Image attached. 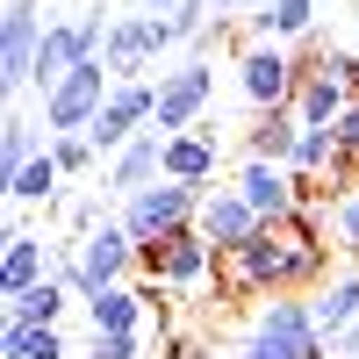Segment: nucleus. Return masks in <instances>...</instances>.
Listing matches in <instances>:
<instances>
[{"label":"nucleus","mask_w":359,"mask_h":359,"mask_svg":"<svg viewBox=\"0 0 359 359\" xmlns=\"http://www.w3.org/2000/svg\"><path fill=\"white\" fill-rule=\"evenodd\" d=\"M223 287L230 294H294V287H316L323 280V223L309 216H287V223H266L245 252H230L223 266Z\"/></svg>","instance_id":"1"},{"label":"nucleus","mask_w":359,"mask_h":359,"mask_svg":"<svg viewBox=\"0 0 359 359\" xmlns=\"http://www.w3.org/2000/svg\"><path fill=\"white\" fill-rule=\"evenodd\" d=\"M194 208H201V187H180V180H151V187L123 194V216L115 223L137 237V266L144 273H158V259H165V245L180 230H194Z\"/></svg>","instance_id":"2"},{"label":"nucleus","mask_w":359,"mask_h":359,"mask_svg":"<svg viewBox=\"0 0 359 359\" xmlns=\"http://www.w3.org/2000/svg\"><path fill=\"white\" fill-rule=\"evenodd\" d=\"M130 273H137V237L123 223H101L94 237H79V252L57 266V280H65L79 302H94L101 287H123Z\"/></svg>","instance_id":"3"},{"label":"nucleus","mask_w":359,"mask_h":359,"mask_svg":"<svg viewBox=\"0 0 359 359\" xmlns=\"http://www.w3.org/2000/svg\"><path fill=\"white\" fill-rule=\"evenodd\" d=\"M245 345L266 352V359H331V338L316 331L309 302H294V294H266L259 316H252V338H245Z\"/></svg>","instance_id":"4"},{"label":"nucleus","mask_w":359,"mask_h":359,"mask_svg":"<svg viewBox=\"0 0 359 359\" xmlns=\"http://www.w3.org/2000/svg\"><path fill=\"white\" fill-rule=\"evenodd\" d=\"M108 94H115V72L101 65V57L72 65V72L43 94V137H86V130H94V115L108 108Z\"/></svg>","instance_id":"5"},{"label":"nucleus","mask_w":359,"mask_h":359,"mask_svg":"<svg viewBox=\"0 0 359 359\" xmlns=\"http://www.w3.org/2000/svg\"><path fill=\"white\" fill-rule=\"evenodd\" d=\"M172 43H180V36H172V22H165V15H151V8H137V15H115V22H108L101 65H108L115 79H144V72H151Z\"/></svg>","instance_id":"6"},{"label":"nucleus","mask_w":359,"mask_h":359,"mask_svg":"<svg viewBox=\"0 0 359 359\" xmlns=\"http://www.w3.org/2000/svg\"><path fill=\"white\" fill-rule=\"evenodd\" d=\"M208 101H216V65H208V57H187V65L158 72V115H151V130H165V137L201 130Z\"/></svg>","instance_id":"7"},{"label":"nucleus","mask_w":359,"mask_h":359,"mask_svg":"<svg viewBox=\"0 0 359 359\" xmlns=\"http://www.w3.org/2000/svg\"><path fill=\"white\" fill-rule=\"evenodd\" d=\"M294 86H302V65H294L287 43H245L237 50V94L259 115L266 108H294Z\"/></svg>","instance_id":"8"},{"label":"nucleus","mask_w":359,"mask_h":359,"mask_svg":"<svg viewBox=\"0 0 359 359\" xmlns=\"http://www.w3.org/2000/svg\"><path fill=\"white\" fill-rule=\"evenodd\" d=\"M151 115H158V79H115V94H108V108L94 115L86 144H94L101 158H115L130 137H144V130H151Z\"/></svg>","instance_id":"9"},{"label":"nucleus","mask_w":359,"mask_h":359,"mask_svg":"<svg viewBox=\"0 0 359 359\" xmlns=\"http://www.w3.org/2000/svg\"><path fill=\"white\" fill-rule=\"evenodd\" d=\"M43 0H8V15H0V57H8V94H29L36 86V50H43Z\"/></svg>","instance_id":"10"},{"label":"nucleus","mask_w":359,"mask_h":359,"mask_svg":"<svg viewBox=\"0 0 359 359\" xmlns=\"http://www.w3.org/2000/svg\"><path fill=\"white\" fill-rule=\"evenodd\" d=\"M194 230L216 245V259H230V252H245L266 223H259V208L237 194V187H208V194H201V208H194Z\"/></svg>","instance_id":"11"},{"label":"nucleus","mask_w":359,"mask_h":359,"mask_svg":"<svg viewBox=\"0 0 359 359\" xmlns=\"http://www.w3.org/2000/svg\"><path fill=\"white\" fill-rule=\"evenodd\" d=\"M230 187L259 208V223H287V216H302V187H294V172L273 165V158H245V172H237Z\"/></svg>","instance_id":"12"},{"label":"nucleus","mask_w":359,"mask_h":359,"mask_svg":"<svg viewBox=\"0 0 359 359\" xmlns=\"http://www.w3.org/2000/svg\"><path fill=\"white\" fill-rule=\"evenodd\" d=\"M309 316H316V331L331 338V345H352V338H359V266L323 273V280L309 287Z\"/></svg>","instance_id":"13"},{"label":"nucleus","mask_w":359,"mask_h":359,"mask_svg":"<svg viewBox=\"0 0 359 359\" xmlns=\"http://www.w3.org/2000/svg\"><path fill=\"white\" fill-rule=\"evenodd\" d=\"M216 165H223V137L216 123H201V130H180L165 137V180H180V187H216Z\"/></svg>","instance_id":"14"},{"label":"nucleus","mask_w":359,"mask_h":359,"mask_svg":"<svg viewBox=\"0 0 359 359\" xmlns=\"http://www.w3.org/2000/svg\"><path fill=\"white\" fill-rule=\"evenodd\" d=\"M352 101H359V94H352V86H345L331 65H323V57H316V65H302V86H294V115H302V123L331 130V123H338V115H345Z\"/></svg>","instance_id":"15"},{"label":"nucleus","mask_w":359,"mask_h":359,"mask_svg":"<svg viewBox=\"0 0 359 359\" xmlns=\"http://www.w3.org/2000/svg\"><path fill=\"white\" fill-rule=\"evenodd\" d=\"M151 180H165V130H144L108 158V194H137Z\"/></svg>","instance_id":"16"},{"label":"nucleus","mask_w":359,"mask_h":359,"mask_svg":"<svg viewBox=\"0 0 359 359\" xmlns=\"http://www.w3.org/2000/svg\"><path fill=\"white\" fill-rule=\"evenodd\" d=\"M216 245H208L201 230H180L172 245H165V259H158V273H165V287L180 294V287H201V280H216Z\"/></svg>","instance_id":"17"},{"label":"nucleus","mask_w":359,"mask_h":359,"mask_svg":"<svg viewBox=\"0 0 359 359\" xmlns=\"http://www.w3.org/2000/svg\"><path fill=\"white\" fill-rule=\"evenodd\" d=\"M316 29V0H259V15L245 22L252 43H302Z\"/></svg>","instance_id":"18"},{"label":"nucleus","mask_w":359,"mask_h":359,"mask_svg":"<svg viewBox=\"0 0 359 359\" xmlns=\"http://www.w3.org/2000/svg\"><path fill=\"white\" fill-rule=\"evenodd\" d=\"M57 266H50V245L43 237H29V230H15L8 237V252H0V294H29L36 280H50Z\"/></svg>","instance_id":"19"},{"label":"nucleus","mask_w":359,"mask_h":359,"mask_svg":"<svg viewBox=\"0 0 359 359\" xmlns=\"http://www.w3.org/2000/svg\"><path fill=\"white\" fill-rule=\"evenodd\" d=\"M294 137H302V115H294V108H266L259 123L245 130V158H273V165H287V158H294Z\"/></svg>","instance_id":"20"},{"label":"nucleus","mask_w":359,"mask_h":359,"mask_svg":"<svg viewBox=\"0 0 359 359\" xmlns=\"http://www.w3.org/2000/svg\"><path fill=\"white\" fill-rule=\"evenodd\" d=\"M86 316H94V331H144L151 309H144V294L123 280V287H101L94 302H86Z\"/></svg>","instance_id":"21"},{"label":"nucleus","mask_w":359,"mask_h":359,"mask_svg":"<svg viewBox=\"0 0 359 359\" xmlns=\"http://www.w3.org/2000/svg\"><path fill=\"white\" fill-rule=\"evenodd\" d=\"M65 280H36V287H29V294H8V323H29V331H43V323H57V316H65Z\"/></svg>","instance_id":"22"},{"label":"nucleus","mask_w":359,"mask_h":359,"mask_svg":"<svg viewBox=\"0 0 359 359\" xmlns=\"http://www.w3.org/2000/svg\"><path fill=\"white\" fill-rule=\"evenodd\" d=\"M57 187H65V165L50 158V144H43V151L29 158L22 172H8V201H15V208H29V201H50Z\"/></svg>","instance_id":"23"},{"label":"nucleus","mask_w":359,"mask_h":359,"mask_svg":"<svg viewBox=\"0 0 359 359\" xmlns=\"http://www.w3.org/2000/svg\"><path fill=\"white\" fill-rule=\"evenodd\" d=\"M0 359H65V338H57V323H43V331L8 323L0 331Z\"/></svg>","instance_id":"24"},{"label":"nucleus","mask_w":359,"mask_h":359,"mask_svg":"<svg viewBox=\"0 0 359 359\" xmlns=\"http://www.w3.org/2000/svg\"><path fill=\"white\" fill-rule=\"evenodd\" d=\"M43 123H22V115H8V123H0V165H8V172H22L29 158H36L43 151Z\"/></svg>","instance_id":"25"},{"label":"nucleus","mask_w":359,"mask_h":359,"mask_svg":"<svg viewBox=\"0 0 359 359\" xmlns=\"http://www.w3.org/2000/svg\"><path fill=\"white\" fill-rule=\"evenodd\" d=\"M323 230H331L338 252H352V266H359V187H345L331 208H323Z\"/></svg>","instance_id":"26"},{"label":"nucleus","mask_w":359,"mask_h":359,"mask_svg":"<svg viewBox=\"0 0 359 359\" xmlns=\"http://www.w3.org/2000/svg\"><path fill=\"white\" fill-rule=\"evenodd\" d=\"M94 359H144V331H94Z\"/></svg>","instance_id":"27"},{"label":"nucleus","mask_w":359,"mask_h":359,"mask_svg":"<svg viewBox=\"0 0 359 359\" xmlns=\"http://www.w3.org/2000/svg\"><path fill=\"white\" fill-rule=\"evenodd\" d=\"M50 158L65 165V172H86V165H94L101 151H94V144H86V137H50Z\"/></svg>","instance_id":"28"},{"label":"nucleus","mask_w":359,"mask_h":359,"mask_svg":"<svg viewBox=\"0 0 359 359\" xmlns=\"http://www.w3.org/2000/svg\"><path fill=\"white\" fill-rule=\"evenodd\" d=\"M331 130H338V151H345V165H359V101H352V108L338 115Z\"/></svg>","instance_id":"29"},{"label":"nucleus","mask_w":359,"mask_h":359,"mask_svg":"<svg viewBox=\"0 0 359 359\" xmlns=\"http://www.w3.org/2000/svg\"><path fill=\"white\" fill-rule=\"evenodd\" d=\"M165 359H216V352H208L201 338H172V345H165Z\"/></svg>","instance_id":"30"},{"label":"nucleus","mask_w":359,"mask_h":359,"mask_svg":"<svg viewBox=\"0 0 359 359\" xmlns=\"http://www.w3.org/2000/svg\"><path fill=\"white\" fill-rule=\"evenodd\" d=\"M137 8H151V15H172V8H180V0H137Z\"/></svg>","instance_id":"31"},{"label":"nucleus","mask_w":359,"mask_h":359,"mask_svg":"<svg viewBox=\"0 0 359 359\" xmlns=\"http://www.w3.org/2000/svg\"><path fill=\"white\" fill-rule=\"evenodd\" d=\"M237 8H245V0H216V15H223V22H230V15H237Z\"/></svg>","instance_id":"32"},{"label":"nucleus","mask_w":359,"mask_h":359,"mask_svg":"<svg viewBox=\"0 0 359 359\" xmlns=\"http://www.w3.org/2000/svg\"><path fill=\"white\" fill-rule=\"evenodd\" d=\"M352 345H359V338H352Z\"/></svg>","instance_id":"33"}]
</instances>
